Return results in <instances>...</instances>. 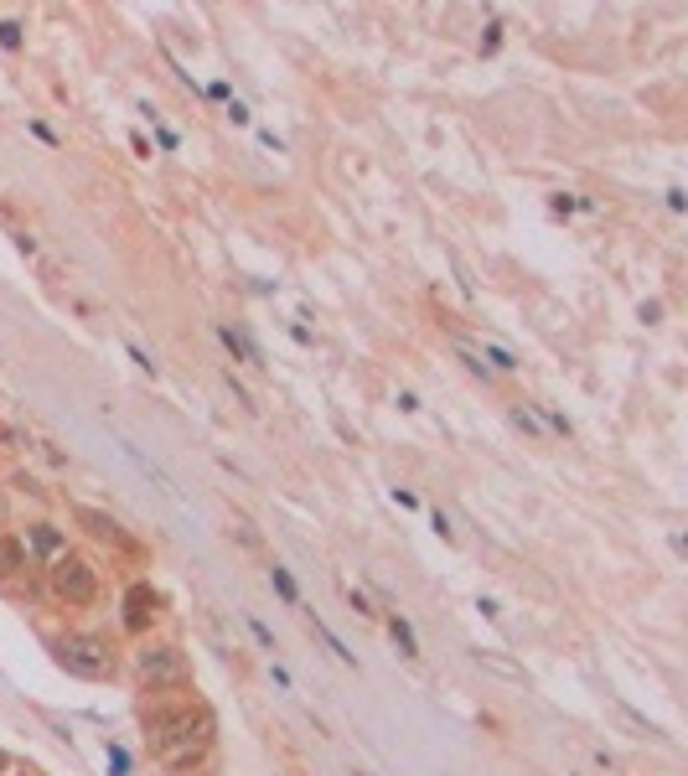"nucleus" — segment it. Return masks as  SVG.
Returning a JSON list of instances; mask_svg holds the SVG:
<instances>
[{
	"label": "nucleus",
	"mask_w": 688,
	"mask_h": 776,
	"mask_svg": "<svg viewBox=\"0 0 688 776\" xmlns=\"http://www.w3.org/2000/svg\"><path fill=\"white\" fill-rule=\"evenodd\" d=\"M352 616H373V606H368V595H357V590H352Z\"/></svg>",
	"instance_id": "obj_15"
},
{
	"label": "nucleus",
	"mask_w": 688,
	"mask_h": 776,
	"mask_svg": "<svg viewBox=\"0 0 688 776\" xmlns=\"http://www.w3.org/2000/svg\"><path fill=\"white\" fill-rule=\"evenodd\" d=\"M57 663H63L68 673H78V678H109L114 673V652L94 632H68L63 642H57Z\"/></svg>",
	"instance_id": "obj_3"
},
{
	"label": "nucleus",
	"mask_w": 688,
	"mask_h": 776,
	"mask_svg": "<svg viewBox=\"0 0 688 776\" xmlns=\"http://www.w3.org/2000/svg\"><path fill=\"white\" fill-rule=\"evenodd\" d=\"M73 518H78V528L88 533V539H99V544H109V549H135V539L119 528V518L99 513V507H73Z\"/></svg>",
	"instance_id": "obj_5"
},
{
	"label": "nucleus",
	"mask_w": 688,
	"mask_h": 776,
	"mask_svg": "<svg viewBox=\"0 0 688 776\" xmlns=\"http://www.w3.org/2000/svg\"><path fill=\"white\" fill-rule=\"evenodd\" d=\"M316 637H321L326 647H332V652H337V658H342V663H357V658H352V652H347V642H342V637H337V632H332V626H326V621H316Z\"/></svg>",
	"instance_id": "obj_10"
},
{
	"label": "nucleus",
	"mask_w": 688,
	"mask_h": 776,
	"mask_svg": "<svg viewBox=\"0 0 688 776\" xmlns=\"http://www.w3.org/2000/svg\"><path fill=\"white\" fill-rule=\"evenodd\" d=\"M26 564V544L21 539H0V575H16Z\"/></svg>",
	"instance_id": "obj_8"
},
{
	"label": "nucleus",
	"mask_w": 688,
	"mask_h": 776,
	"mask_svg": "<svg viewBox=\"0 0 688 776\" xmlns=\"http://www.w3.org/2000/svg\"><path fill=\"white\" fill-rule=\"evenodd\" d=\"M135 673L151 683V689H187V683H192V668H187L182 647H140L135 652Z\"/></svg>",
	"instance_id": "obj_4"
},
{
	"label": "nucleus",
	"mask_w": 688,
	"mask_h": 776,
	"mask_svg": "<svg viewBox=\"0 0 688 776\" xmlns=\"http://www.w3.org/2000/svg\"><path fill=\"white\" fill-rule=\"evenodd\" d=\"M456 352H461V363H466V368H471V373H482V378H487V368H482V357H476V352H471V347H456Z\"/></svg>",
	"instance_id": "obj_14"
},
{
	"label": "nucleus",
	"mask_w": 688,
	"mask_h": 776,
	"mask_svg": "<svg viewBox=\"0 0 688 776\" xmlns=\"http://www.w3.org/2000/svg\"><path fill=\"white\" fill-rule=\"evenodd\" d=\"M513 420H518L523 430H533V435H538V420H533V414H528V409H513Z\"/></svg>",
	"instance_id": "obj_17"
},
{
	"label": "nucleus",
	"mask_w": 688,
	"mask_h": 776,
	"mask_svg": "<svg viewBox=\"0 0 688 776\" xmlns=\"http://www.w3.org/2000/svg\"><path fill=\"white\" fill-rule=\"evenodd\" d=\"M388 632H394V642H399V652H404V658H420V647H414V632H409V621H404V616H394V621H388Z\"/></svg>",
	"instance_id": "obj_9"
},
{
	"label": "nucleus",
	"mask_w": 688,
	"mask_h": 776,
	"mask_svg": "<svg viewBox=\"0 0 688 776\" xmlns=\"http://www.w3.org/2000/svg\"><path fill=\"white\" fill-rule=\"evenodd\" d=\"M487 357H492V363H497V368H518V363H513V357H507V352H502V347H487Z\"/></svg>",
	"instance_id": "obj_16"
},
{
	"label": "nucleus",
	"mask_w": 688,
	"mask_h": 776,
	"mask_svg": "<svg viewBox=\"0 0 688 776\" xmlns=\"http://www.w3.org/2000/svg\"><path fill=\"white\" fill-rule=\"evenodd\" d=\"M218 725L213 714L202 704H171V709H151L145 714V740H151V751L166 761V766H192L207 756V745H213Z\"/></svg>",
	"instance_id": "obj_1"
},
{
	"label": "nucleus",
	"mask_w": 688,
	"mask_h": 776,
	"mask_svg": "<svg viewBox=\"0 0 688 776\" xmlns=\"http://www.w3.org/2000/svg\"><path fill=\"white\" fill-rule=\"evenodd\" d=\"M0 42H6V47H21V26H16V21H0Z\"/></svg>",
	"instance_id": "obj_13"
},
{
	"label": "nucleus",
	"mask_w": 688,
	"mask_h": 776,
	"mask_svg": "<svg viewBox=\"0 0 688 776\" xmlns=\"http://www.w3.org/2000/svg\"><path fill=\"white\" fill-rule=\"evenodd\" d=\"M269 580H275V590L285 595V601H295V580H290V575L280 570V564H275V570H269Z\"/></svg>",
	"instance_id": "obj_12"
},
{
	"label": "nucleus",
	"mask_w": 688,
	"mask_h": 776,
	"mask_svg": "<svg viewBox=\"0 0 688 776\" xmlns=\"http://www.w3.org/2000/svg\"><path fill=\"white\" fill-rule=\"evenodd\" d=\"M26 544H32L37 554H47V559H57V554H63V533H57L52 523H32V528H26Z\"/></svg>",
	"instance_id": "obj_7"
},
{
	"label": "nucleus",
	"mask_w": 688,
	"mask_h": 776,
	"mask_svg": "<svg viewBox=\"0 0 688 776\" xmlns=\"http://www.w3.org/2000/svg\"><path fill=\"white\" fill-rule=\"evenodd\" d=\"M47 585H52V595L57 601H68V606H88L99 595V575H94V564L88 559H78V554H57V559H47Z\"/></svg>",
	"instance_id": "obj_2"
},
{
	"label": "nucleus",
	"mask_w": 688,
	"mask_h": 776,
	"mask_svg": "<svg viewBox=\"0 0 688 776\" xmlns=\"http://www.w3.org/2000/svg\"><path fill=\"white\" fill-rule=\"evenodd\" d=\"M233 533H238V544H244V549H259V533H254L249 518H233Z\"/></svg>",
	"instance_id": "obj_11"
},
{
	"label": "nucleus",
	"mask_w": 688,
	"mask_h": 776,
	"mask_svg": "<svg viewBox=\"0 0 688 776\" xmlns=\"http://www.w3.org/2000/svg\"><path fill=\"white\" fill-rule=\"evenodd\" d=\"M151 611H156V590L151 585H135L125 595V626H130V632H140V626L151 621Z\"/></svg>",
	"instance_id": "obj_6"
}]
</instances>
